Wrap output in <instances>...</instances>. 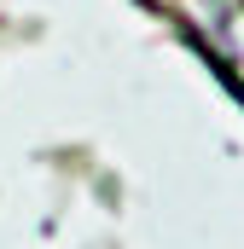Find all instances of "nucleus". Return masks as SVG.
Returning a JSON list of instances; mask_svg holds the SVG:
<instances>
[]
</instances>
